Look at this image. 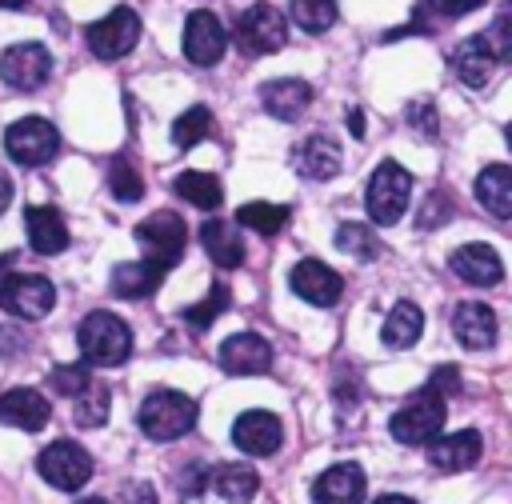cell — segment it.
<instances>
[{"label": "cell", "instance_id": "1", "mask_svg": "<svg viewBox=\"0 0 512 504\" xmlns=\"http://www.w3.org/2000/svg\"><path fill=\"white\" fill-rule=\"evenodd\" d=\"M76 344L84 352V364H100V368H116L128 360L132 352V332L116 312H88L80 320Z\"/></svg>", "mask_w": 512, "mask_h": 504}, {"label": "cell", "instance_id": "36", "mask_svg": "<svg viewBox=\"0 0 512 504\" xmlns=\"http://www.w3.org/2000/svg\"><path fill=\"white\" fill-rule=\"evenodd\" d=\"M108 188H112V196L124 200V204H132V200L144 196V180H140V172H136L128 160H116V164L108 168Z\"/></svg>", "mask_w": 512, "mask_h": 504}, {"label": "cell", "instance_id": "15", "mask_svg": "<svg viewBox=\"0 0 512 504\" xmlns=\"http://www.w3.org/2000/svg\"><path fill=\"white\" fill-rule=\"evenodd\" d=\"M232 440H236V448L248 452V456H272V452L280 448V440H284V428H280V420H276L272 412L252 408V412H244V416L232 424Z\"/></svg>", "mask_w": 512, "mask_h": 504}, {"label": "cell", "instance_id": "49", "mask_svg": "<svg viewBox=\"0 0 512 504\" xmlns=\"http://www.w3.org/2000/svg\"><path fill=\"white\" fill-rule=\"evenodd\" d=\"M28 0H0V8H24Z\"/></svg>", "mask_w": 512, "mask_h": 504}, {"label": "cell", "instance_id": "10", "mask_svg": "<svg viewBox=\"0 0 512 504\" xmlns=\"http://www.w3.org/2000/svg\"><path fill=\"white\" fill-rule=\"evenodd\" d=\"M140 40V16L132 8H112L108 16H100L96 24H88V48L100 60H120L136 48Z\"/></svg>", "mask_w": 512, "mask_h": 504}, {"label": "cell", "instance_id": "25", "mask_svg": "<svg viewBox=\"0 0 512 504\" xmlns=\"http://www.w3.org/2000/svg\"><path fill=\"white\" fill-rule=\"evenodd\" d=\"M496 64H500V60L492 56V48H488L484 36H468V40L456 48V56H452V68H456V76H460L468 88L488 84V76H492Z\"/></svg>", "mask_w": 512, "mask_h": 504}, {"label": "cell", "instance_id": "23", "mask_svg": "<svg viewBox=\"0 0 512 504\" xmlns=\"http://www.w3.org/2000/svg\"><path fill=\"white\" fill-rule=\"evenodd\" d=\"M292 164L300 176L308 180H332L340 172V144L332 136H308L300 140V148L292 152Z\"/></svg>", "mask_w": 512, "mask_h": 504}, {"label": "cell", "instance_id": "24", "mask_svg": "<svg viewBox=\"0 0 512 504\" xmlns=\"http://www.w3.org/2000/svg\"><path fill=\"white\" fill-rule=\"evenodd\" d=\"M164 280V268L152 264V260H128V264H116L112 268V292L124 296V300H144L160 288Z\"/></svg>", "mask_w": 512, "mask_h": 504}, {"label": "cell", "instance_id": "28", "mask_svg": "<svg viewBox=\"0 0 512 504\" xmlns=\"http://www.w3.org/2000/svg\"><path fill=\"white\" fill-rule=\"evenodd\" d=\"M420 332H424V312L412 300H396L392 312L384 316V328H380L388 348H412L420 340Z\"/></svg>", "mask_w": 512, "mask_h": 504}, {"label": "cell", "instance_id": "29", "mask_svg": "<svg viewBox=\"0 0 512 504\" xmlns=\"http://www.w3.org/2000/svg\"><path fill=\"white\" fill-rule=\"evenodd\" d=\"M176 196L180 200H188V204H196V208H204V212H212V208H220V200H224V188H220V180L212 176V172H180L176 176Z\"/></svg>", "mask_w": 512, "mask_h": 504}, {"label": "cell", "instance_id": "34", "mask_svg": "<svg viewBox=\"0 0 512 504\" xmlns=\"http://www.w3.org/2000/svg\"><path fill=\"white\" fill-rule=\"evenodd\" d=\"M292 20L304 32H328L336 24V0H292Z\"/></svg>", "mask_w": 512, "mask_h": 504}, {"label": "cell", "instance_id": "42", "mask_svg": "<svg viewBox=\"0 0 512 504\" xmlns=\"http://www.w3.org/2000/svg\"><path fill=\"white\" fill-rule=\"evenodd\" d=\"M424 4V12H432V16H444V20H456V16H464V12H472V8H480L484 0H420Z\"/></svg>", "mask_w": 512, "mask_h": 504}, {"label": "cell", "instance_id": "14", "mask_svg": "<svg viewBox=\"0 0 512 504\" xmlns=\"http://www.w3.org/2000/svg\"><path fill=\"white\" fill-rule=\"evenodd\" d=\"M292 292L300 300L316 304V308H332L340 300V292H344V280H340V272H332L320 260H300L292 268Z\"/></svg>", "mask_w": 512, "mask_h": 504}, {"label": "cell", "instance_id": "31", "mask_svg": "<svg viewBox=\"0 0 512 504\" xmlns=\"http://www.w3.org/2000/svg\"><path fill=\"white\" fill-rule=\"evenodd\" d=\"M288 208L284 204H268V200H252V204H240L236 208V220L244 224V228H252V232H260V236H276L284 224H288Z\"/></svg>", "mask_w": 512, "mask_h": 504}, {"label": "cell", "instance_id": "26", "mask_svg": "<svg viewBox=\"0 0 512 504\" xmlns=\"http://www.w3.org/2000/svg\"><path fill=\"white\" fill-rule=\"evenodd\" d=\"M476 200L496 216L508 220L512 216V168L508 164H488L476 176Z\"/></svg>", "mask_w": 512, "mask_h": 504}, {"label": "cell", "instance_id": "35", "mask_svg": "<svg viewBox=\"0 0 512 504\" xmlns=\"http://www.w3.org/2000/svg\"><path fill=\"white\" fill-rule=\"evenodd\" d=\"M72 416H76L80 428H100V424L108 420V388L92 380V384L76 396V412H72Z\"/></svg>", "mask_w": 512, "mask_h": 504}, {"label": "cell", "instance_id": "37", "mask_svg": "<svg viewBox=\"0 0 512 504\" xmlns=\"http://www.w3.org/2000/svg\"><path fill=\"white\" fill-rule=\"evenodd\" d=\"M224 308H228V288H224V284H212V288H208V296H204L196 308H188V312H184V320H188L196 332H204V328H208Z\"/></svg>", "mask_w": 512, "mask_h": 504}, {"label": "cell", "instance_id": "7", "mask_svg": "<svg viewBox=\"0 0 512 504\" xmlns=\"http://www.w3.org/2000/svg\"><path fill=\"white\" fill-rule=\"evenodd\" d=\"M136 244L148 252L152 264H160L164 272L184 256L188 244V224L176 212H152L148 220L136 224Z\"/></svg>", "mask_w": 512, "mask_h": 504}, {"label": "cell", "instance_id": "33", "mask_svg": "<svg viewBox=\"0 0 512 504\" xmlns=\"http://www.w3.org/2000/svg\"><path fill=\"white\" fill-rule=\"evenodd\" d=\"M208 132H212V112H208L204 104H192L188 112L176 116V124H172V144H176V148H192V144H200Z\"/></svg>", "mask_w": 512, "mask_h": 504}, {"label": "cell", "instance_id": "50", "mask_svg": "<svg viewBox=\"0 0 512 504\" xmlns=\"http://www.w3.org/2000/svg\"><path fill=\"white\" fill-rule=\"evenodd\" d=\"M80 504H108V500H100V496H84Z\"/></svg>", "mask_w": 512, "mask_h": 504}, {"label": "cell", "instance_id": "19", "mask_svg": "<svg viewBox=\"0 0 512 504\" xmlns=\"http://www.w3.org/2000/svg\"><path fill=\"white\" fill-rule=\"evenodd\" d=\"M24 228H28V244L40 256H56L68 248V224L52 204H32L24 212Z\"/></svg>", "mask_w": 512, "mask_h": 504}, {"label": "cell", "instance_id": "12", "mask_svg": "<svg viewBox=\"0 0 512 504\" xmlns=\"http://www.w3.org/2000/svg\"><path fill=\"white\" fill-rule=\"evenodd\" d=\"M228 48V36H224V24L208 12V8H196L188 20H184V56L200 68H212Z\"/></svg>", "mask_w": 512, "mask_h": 504}, {"label": "cell", "instance_id": "30", "mask_svg": "<svg viewBox=\"0 0 512 504\" xmlns=\"http://www.w3.org/2000/svg\"><path fill=\"white\" fill-rule=\"evenodd\" d=\"M212 484H216V492H220L228 504H248V500L256 496V488H260V476H256V468H248V464H224V468L212 476Z\"/></svg>", "mask_w": 512, "mask_h": 504}, {"label": "cell", "instance_id": "6", "mask_svg": "<svg viewBox=\"0 0 512 504\" xmlns=\"http://www.w3.org/2000/svg\"><path fill=\"white\" fill-rule=\"evenodd\" d=\"M4 148H8V156H12L16 164L40 168V164H48V160L60 152V132H56L44 116H24V120H16V124L4 132Z\"/></svg>", "mask_w": 512, "mask_h": 504}, {"label": "cell", "instance_id": "18", "mask_svg": "<svg viewBox=\"0 0 512 504\" xmlns=\"http://www.w3.org/2000/svg\"><path fill=\"white\" fill-rule=\"evenodd\" d=\"M364 492H368V480L360 464H332L328 472H320L312 488L316 504H360Z\"/></svg>", "mask_w": 512, "mask_h": 504}, {"label": "cell", "instance_id": "8", "mask_svg": "<svg viewBox=\"0 0 512 504\" xmlns=\"http://www.w3.org/2000/svg\"><path fill=\"white\" fill-rule=\"evenodd\" d=\"M36 468H40V476H44L52 488L76 492V488H84L88 476H92V456H88V448L76 444V440H52V444L40 452Z\"/></svg>", "mask_w": 512, "mask_h": 504}, {"label": "cell", "instance_id": "11", "mask_svg": "<svg viewBox=\"0 0 512 504\" xmlns=\"http://www.w3.org/2000/svg\"><path fill=\"white\" fill-rule=\"evenodd\" d=\"M52 72V56L44 44H12L4 56H0V76L8 88L16 92H32L48 80Z\"/></svg>", "mask_w": 512, "mask_h": 504}, {"label": "cell", "instance_id": "22", "mask_svg": "<svg viewBox=\"0 0 512 504\" xmlns=\"http://www.w3.org/2000/svg\"><path fill=\"white\" fill-rule=\"evenodd\" d=\"M0 424L24 428V432H40L48 424V400L36 388H8L0 396Z\"/></svg>", "mask_w": 512, "mask_h": 504}, {"label": "cell", "instance_id": "27", "mask_svg": "<svg viewBox=\"0 0 512 504\" xmlns=\"http://www.w3.org/2000/svg\"><path fill=\"white\" fill-rule=\"evenodd\" d=\"M200 244L212 256V264H220V268H240L244 264V240L224 220H204L200 224Z\"/></svg>", "mask_w": 512, "mask_h": 504}, {"label": "cell", "instance_id": "48", "mask_svg": "<svg viewBox=\"0 0 512 504\" xmlns=\"http://www.w3.org/2000/svg\"><path fill=\"white\" fill-rule=\"evenodd\" d=\"M376 504H416V500H408V496H396V492H392V496H380Z\"/></svg>", "mask_w": 512, "mask_h": 504}, {"label": "cell", "instance_id": "43", "mask_svg": "<svg viewBox=\"0 0 512 504\" xmlns=\"http://www.w3.org/2000/svg\"><path fill=\"white\" fill-rule=\"evenodd\" d=\"M428 388H432L436 396H452V392H460V372H456L452 364H444V368H436V372H432Z\"/></svg>", "mask_w": 512, "mask_h": 504}, {"label": "cell", "instance_id": "41", "mask_svg": "<svg viewBox=\"0 0 512 504\" xmlns=\"http://www.w3.org/2000/svg\"><path fill=\"white\" fill-rule=\"evenodd\" d=\"M408 124L420 132V136H436V108L428 104V100H416V104H408Z\"/></svg>", "mask_w": 512, "mask_h": 504}, {"label": "cell", "instance_id": "45", "mask_svg": "<svg viewBox=\"0 0 512 504\" xmlns=\"http://www.w3.org/2000/svg\"><path fill=\"white\" fill-rule=\"evenodd\" d=\"M124 504H156L152 484H128L124 488Z\"/></svg>", "mask_w": 512, "mask_h": 504}, {"label": "cell", "instance_id": "44", "mask_svg": "<svg viewBox=\"0 0 512 504\" xmlns=\"http://www.w3.org/2000/svg\"><path fill=\"white\" fill-rule=\"evenodd\" d=\"M200 488H204V464L184 468V476H180V492H184V496H196Z\"/></svg>", "mask_w": 512, "mask_h": 504}, {"label": "cell", "instance_id": "47", "mask_svg": "<svg viewBox=\"0 0 512 504\" xmlns=\"http://www.w3.org/2000/svg\"><path fill=\"white\" fill-rule=\"evenodd\" d=\"M348 128H352L356 136H364V116H360V108H352V112H348Z\"/></svg>", "mask_w": 512, "mask_h": 504}, {"label": "cell", "instance_id": "38", "mask_svg": "<svg viewBox=\"0 0 512 504\" xmlns=\"http://www.w3.org/2000/svg\"><path fill=\"white\" fill-rule=\"evenodd\" d=\"M48 384H52L60 396H80V392L92 384V372H88V364H56L52 376H48Z\"/></svg>", "mask_w": 512, "mask_h": 504}, {"label": "cell", "instance_id": "20", "mask_svg": "<svg viewBox=\"0 0 512 504\" xmlns=\"http://www.w3.org/2000/svg\"><path fill=\"white\" fill-rule=\"evenodd\" d=\"M260 104H264V112H272L276 120H296V116H304L308 104H312V84H308V80H292V76L268 80V84L260 88Z\"/></svg>", "mask_w": 512, "mask_h": 504}, {"label": "cell", "instance_id": "2", "mask_svg": "<svg viewBox=\"0 0 512 504\" xmlns=\"http://www.w3.org/2000/svg\"><path fill=\"white\" fill-rule=\"evenodd\" d=\"M136 420H140V432L148 440H180L196 424V400L176 392V388H160L140 404Z\"/></svg>", "mask_w": 512, "mask_h": 504}, {"label": "cell", "instance_id": "17", "mask_svg": "<svg viewBox=\"0 0 512 504\" xmlns=\"http://www.w3.org/2000/svg\"><path fill=\"white\" fill-rule=\"evenodd\" d=\"M484 452V440L476 428H464V432H448V436H432L428 444V460L440 468V472H464L480 460Z\"/></svg>", "mask_w": 512, "mask_h": 504}, {"label": "cell", "instance_id": "13", "mask_svg": "<svg viewBox=\"0 0 512 504\" xmlns=\"http://www.w3.org/2000/svg\"><path fill=\"white\" fill-rule=\"evenodd\" d=\"M220 368L232 376H260L272 368V344L256 332H236L220 344Z\"/></svg>", "mask_w": 512, "mask_h": 504}, {"label": "cell", "instance_id": "32", "mask_svg": "<svg viewBox=\"0 0 512 504\" xmlns=\"http://www.w3.org/2000/svg\"><path fill=\"white\" fill-rule=\"evenodd\" d=\"M336 248L348 252V256H356V260H376V256H380L376 232H372L368 224H356V220H348V224L336 228Z\"/></svg>", "mask_w": 512, "mask_h": 504}, {"label": "cell", "instance_id": "46", "mask_svg": "<svg viewBox=\"0 0 512 504\" xmlns=\"http://www.w3.org/2000/svg\"><path fill=\"white\" fill-rule=\"evenodd\" d=\"M8 200H12V180H8L4 172H0V212L8 208Z\"/></svg>", "mask_w": 512, "mask_h": 504}, {"label": "cell", "instance_id": "9", "mask_svg": "<svg viewBox=\"0 0 512 504\" xmlns=\"http://www.w3.org/2000/svg\"><path fill=\"white\" fill-rule=\"evenodd\" d=\"M56 304V288L52 280L44 276H32V272H8L0 280V308L20 316V320H40L48 316Z\"/></svg>", "mask_w": 512, "mask_h": 504}, {"label": "cell", "instance_id": "4", "mask_svg": "<svg viewBox=\"0 0 512 504\" xmlns=\"http://www.w3.org/2000/svg\"><path fill=\"white\" fill-rule=\"evenodd\" d=\"M444 428V396H436L428 384L388 420V432L400 444H428Z\"/></svg>", "mask_w": 512, "mask_h": 504}, {"label": "cell", "instance_id": "21", "mask_svg": "<svg viewBox=\"0 0 512 504\" xmlns=\"http://www.w3.org/2000/svg\"><path fill=\"white\" fill-rule=\"evenodd\" d=\"M452 332H456V340H460L464 348H472V352L492 348V344H496V312H492L488 304H480V300H468V304L456 308Z\"/></svg>", "mask_w": 512, "mask_h": 504}, {"label": "cell", "instance_id": "16", "mask_svg": "<svg viewBox=\"0 0 512 504\" xmlns=\"http://www.w3.org/2000/svg\"><path fill=\"white\" fill-rule=\"evenodd\" d=\"M448 268L464 284H476V288H492L504 276V264H500V256H496L492 244H464V248H456L448 256Z\"/></svg>", "mask_w": 512, "mask_h": 504}, {"label": "cell", "instance_id": "3", "mask_svg": "<svg viewBox=\"0 0 512 504\" xmlns=\"http://www.w3.org/2000/svg\"><path fill=\"white\" fill-rule=\"evenodd\" d=\"M408 196H412V176H408L396 160H384V164L372 172L368 192H364V204H368L372 224H380V228L396 224V220L404 216V208H408Z\"/></svg>", "mask_w": 512, "mask_h": 504}, {"label": "cell", "instance_id": "39", "mask_svg": "<svg viewBox=\"0 0 512 504\" xmlns=\"http://www.w3.org/2000/svg\"><path fill=\"white\" fill-rule=\"evenodd\" d=\"M452 216V200L444 196V192H432L428 200H424V212L416 216L420 220V228H436V224H444Z\"/></svg>", "mask_w": 512, "mask_h": 504}, {"label": "cell", "instance_id": "40", "mask_svg": "<svg viewBox=\"0 0 512 504\" xmlns=\"http://www.w3.org/2000/svg\"><path fill=\"white\" fill-rule=\"evenodd\" d=\"M484 40H488V48H492V56H496V60H512V40H508V8L496 16V24H492V32H488Z\"/></svg>", "mask_w": 512, "mask_h": 504}, {"label": "cell", "instance_id": "5", "mask_svg": "<svg viewBox=\"0 0 512 504\" xmlns=\"http://www.w3.org/2000/svg\"><path fill=\"white\" fill-rule=\"evenodd\" d=\"M236 44L248 52V56H268V52H280L288 44V20L280 16V8L272 4H252L240 12L236 20Z\"/></svg>", "mask_w": 512, "mask_h": 504}]
</instances>
